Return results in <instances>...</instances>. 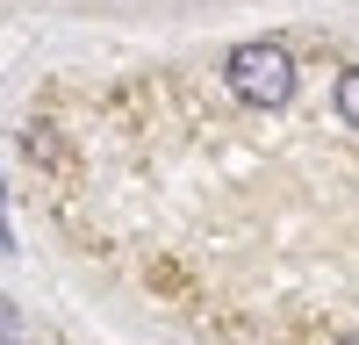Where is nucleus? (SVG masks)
Here are the masks:
<instances>
[{"mask_svg":"<svg viewBox=\"0 0 359 345\" xmlns=\"http://www.w3.org/2000/svg\"><path fill=\"white\" fill-rule=\"evenodd\" d=\"M0 245H15V238H8V223H0Z\"/></svg>","mask_w":359,"mask_h":345,"instance_id":"4","label":"nucleus"},{"mask_svg":"<svg viewBox=\"0 0 359 345\" xmlns=\"http://www.w3.org/2000/svg\"><path fill=\"white\" fill-rule=\"evenodd\" d=\"M223 72H230V86H237V101H252V108H287V94H294V58H287V43H273V36L237 43Z\"/></svg>","mask_w":359,"mask_h":345,"instance_id":"1","label":"nucleus"},{"mask_svg":"<svg viewBox=\"0 0 359 345\" xmlns=\"http://www.w3.org/2000/svg\"><path fill=\"white\" fill-rule=\"evenodd\" d=\"M0 201H8V187H0Z\"/></svg>","mask_w":359,"mask_h":345,"instance_id":"5","label":"nucleus"},{"mask_svg":"<svg viewBox=\"0 0 359 345\" xmlns=\"http://www.w3.org/2000/svg\"><path fill=\"white\" fill-rule=\"evenodd\" d=\"M338 115L359 130V72H338Z\"/></svg>","mask_w":359,"mask_h":345,"instance_id":"2","label":"nucleus"},{"mask_svg":"<svg viewBox=\"0 0 359 345\" xmlns=\"http://www.w3.org/2000/svg\"><path fill=\"white\" fill-rule=\"evenodd\" d=\"M345 345H359V338H345Z\"/></svg>","mask_w":359,"mask_h":345,"instance_id":"6","label":"nucleus"},{"mask_svg":"<svg viewBox=\"0 0 359 345\" xmlns=\"http://www.w3.org/2000/svg\"><path fill=\"white\" fill-rule=\"evenodd\" d=\"M15 316H22V309H15L8 295H0V345H15Z\"/></svg>","mask_w":359,"mask_h":345,"instance_id":"3","label":"nucleus"}]
</instances>
